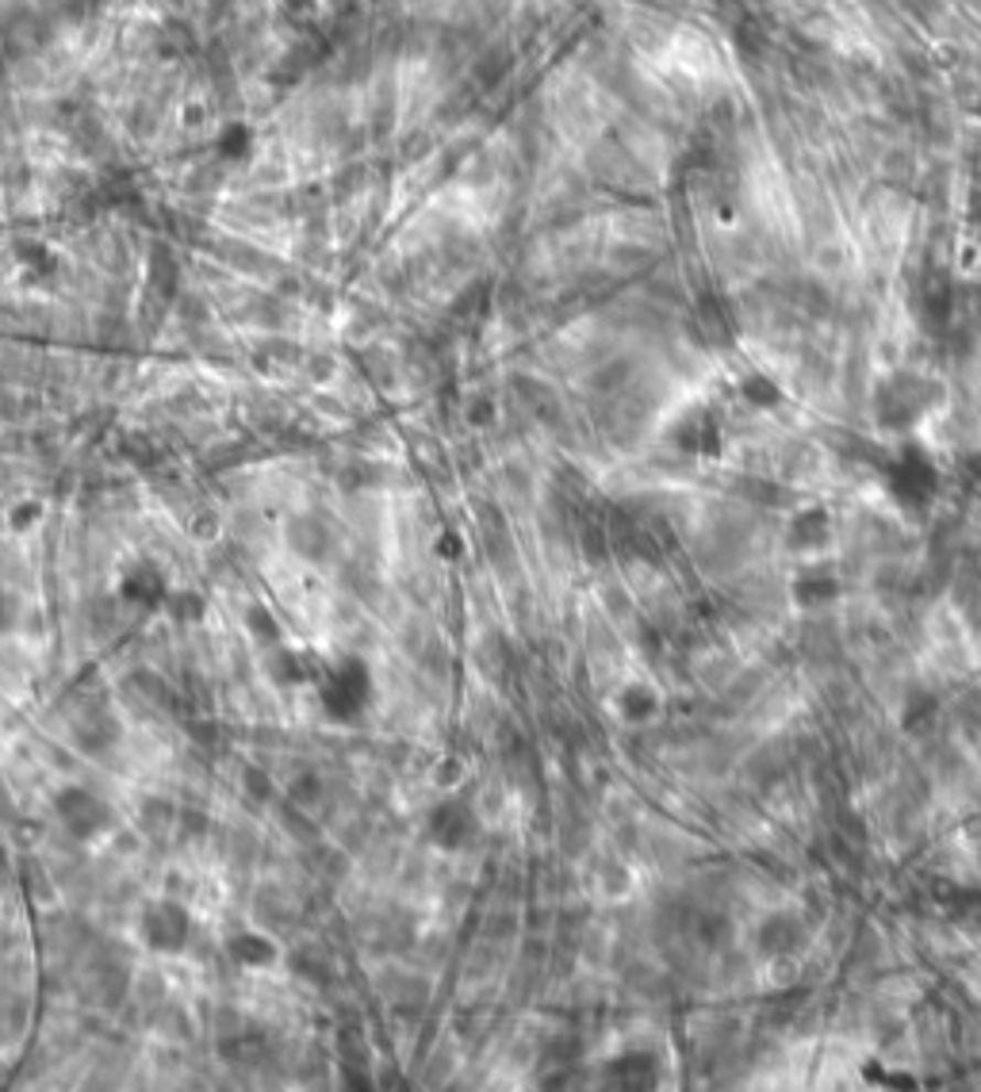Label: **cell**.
<instances>
[{"label": "cell", "instance_id": "cell-1", "mask_svg": "<svg viewBox=\"0 0 981 1092\" xmlns=\"http://www.w3.org/2000/svg\"><path fill=\"white\" fill-rule=\"evenodd\" d=\"M311 690H315L319 713H323L330 725H357L376 702V674L368 668L365 656L337 652L323 660Z\"/></svg>", "mask_w": 981, "mask_h": 1092}, {"label": "cell", "instance_id": "cell-2", "mask_svg": "<svg viewBox=\"0 0 981 1092\" xmlns=\"http://www.w3.org/2000/svg\"><path fill=\"white\" fill-rule=\"evenodd\" d=\"M173 583L169 572L150 556H131L116 575V594L127 609H142V614H165L169 598H173Z\"/></svg>", "mask_w": 981, "mask_h": 1092}, {"label": "cell", "instance_id": "cell-3", "mask_svg": "<svg viewBox=\"0 0 981 1092\" xmlns=\"http://www.w3.org/2000/svg\"><path fill=\"white\" fill-rule=\"evenodd\" d=\"M192 936V912L173 897H158L147 901L139 912V939L147 943V951L154 954H176L184 951Z\"/></svg>", "mask_w": 981, "mask_h": 1092}, {"label": "cell", "instance_id": "cell-4", "mask_svg": "<svg viewBox=\"0 0 981 1092\" xmlns=\"http://www.w3.org/2000/svg\"><path fill=\"white\" fill-rule=\"evenodd\" d=\"M54 813H58L62 829L77 840H93L100 836L111 824V809L100 793H93L88 786H66V790L54 798Z\"/></svg>", "mask_w": 981, "mask_h": 1092}, {"label": "cell", "instance_id": "cell-5", "mask_svg": "<svg viewBox=\"0 0 981 1092\" xmlns=\"http://www.w3.org/2000/svg\"><path fill=\"white\" fill-rule=\"evenodd\" d=\"M479 832V821H476V809L461 798H445L430 809L425 817V836H430L438 847L445 851H464Z\"/></svg>", "mask_w": 981, "mask_h": 1092}, {"label": "cell", "instance_id": "cell-6", "mask_svg": "<svg viewBox=\"0 0 981 1092\" xmlns=\"http://www.w3.org/2000/svg\"><path fill=\"white\" fill-rule=\"evenodd\" d=\"M323 660L326 656L319 652V648L284 640V645H277V648L265 652V674H269L277 686H315Z\"/></svg>", "mask_w": 981, "mask_h": 1092}, {"label": "cell", "instance_id": "cell-7", "mask_svg": "<svg viewBox=\"0 0 981 1092\" xmlns=\"http://www.w3.org/2000/svg\"><path fill=\"white\" fill-rule=\"evenodd\" d=\"M227 951L242 966H269L277 959V943L269 936H261V931H238L235 939H227Z\"/></svg>", "mask_w": 981, "mask_h": 1092}, {"label": "cell", "instance_id": "cell-8", "mask_svg": "<svg viewBox=\"0 0 981 1092\" xmlns=\"http://www.w3.org/2000/svg\"><path fill=\"white\" fill-rule=\"evenodd\" d=\"M246 629H249V637L257 640V645L269 652V648H277V645H284V625H280V617L272 614V609H265V606H254L246 614Z\"/></svg>", "mask_w": 981, "mask_h": 1092}, {"label": "cell", "instance_id": "cell-9", "mask_svg": "<svg viewBox=\"0 0 981 1092\" xmlns=\"http://www.w3.org/2000/svg\"><path fill=\"white\" fill-rule=\"evenodd\" d=\"M330 544V529L323 526L319 518H295V537H292V549L300 556H323Z\"/></svg>", "mask_w": 981, "mask_h": 1092}, {"label": "cell", "instance_id": "cell-10", "mask_svg": "<svg viewBox=\"0 0 981 1092\" xmlns=\"http://www.w3.org/2000/svg\"><path fill=\"white\" fill-rule=\"evenodd\" d=\"M43 518H46V510L39 499H20L4 510V526L12 529V533H31Z\"/></svg>", "mask_w": 981, "mask_h": 1092}, {"label": "cell", "instance_id": "cell-11", "mask_svg": "<svg viewBox=\"0 0 981 1092\" xmlns=\"http://www.w3.org/2000/svg\"><path fill=\"white\" fill-rule=\"evenodd\" d=\"M165 614L176 617V621H196V617L204 614V598H200L196 591H173Z\"/></svg>", "mask_w": 981, "mask_h": 1092}, {"label": "cell", "instance_id": "cell-12", "mask_svg": "<svg viewBox=\"0 0 981 1092\" xmlns=\"http://www.w3.org/2000/svg\"><path fill=\"white\" fill-rule=\"evenodd\" d=\"M433 556L445 560V564H456V560H464V537L456 533V529H445V533H438V537H433Z\"/></svg>", "mask_w": 981, "mask_h": 1092}]
</instances>
